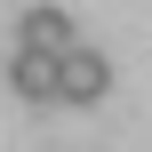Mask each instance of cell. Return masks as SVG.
<instances>
[{
  "label": "cell",
  "instance_id": "obj_1",
  "mask_svg": "<svg viewBox=\"0 0 152 152\" xmlns=\"http://www.w3.org/2000/svg\"><path fill=\"white\" fill-rule=\"evenodd\" d=\"M16 48H40V56H72V48H80V24H72L56 0H32V8L16 16Z\"/></svg>",
  "mask_w": 152,
  "mask_h": 152
},
{
  "label": "cell",
  "instance_id": "obj_2",
  "mask_svg": "<svg viewBox=\"0 0 152 152\" xmlns=\"http://www.w3.org/2000/svg\"><path fill=\"white\" fill-rule=\"evenodd\" d=\"M8 88H16L24 104H64V56L16 48V56H8Z\"/></svg>",
  "mask_w": 152,
  "mask_h": 152
},
{
  "label": "cell",
  "instance_id": "obj_3",
  "mask_svg": "<svg viewBox=\"0 0 152 152\" xmlns=\"http://www.w3.org/2000/svg\"><path fill=\"white\" fill-rule=\"evenodd\" d=\"M104 96H112L104 48H72V56H64V104H104Z\"/></svg>",
  "mask_w": 152,
  "mask_h": 152
}]
</instances>
